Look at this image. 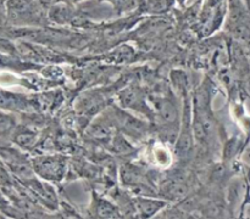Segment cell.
Segmentation results:
<instances>
[{"instance_id": "obj_4", "label": "cell", "mask_w": 250, "mask_h": 219, "mask_svg": "<svg viewBox=\"0 0 250 219\" xmlns=\"http://www.w3.org/2000/svg\"><path fill=\"white\" fill-rule=\"evenodd\" d=\"M188 184L181 177H173L166 180L161 187V194L168 200H181L187 195Z\"/></svg>"}, {"instance_id": "obj_6", "label": "cell", "mask_w": 250, "mask_h": 219, "mask_svg": "<svg viewBox=\"0 0 250 219\" xmlns=\"http://www.w3.org/2000/svg\"><path fill=\"white\" fill-rule=\"evenodd\" d=\"M28 107V101L23 96L0 90V109L11 110V111H27Z\"/></svg>"}, {"instance_id": "obj_9", "label": "cell", "mask_w": 250, "mask_h": 219, "mask_svg": "<svg viewBox=\"0 0 250 219\" xmlns=\"http://www.w3.org/2000/svg\"><path fill=\"white\" fill-rule=\"evenodd\" d=\"M151 219H199L193 212L183 208V207H167L166 206L163 211L159 212L154 218Z\"/></svg>"}, {"instance_id": "obj_2", "label": "cell", "mask_w": 250, "mask_h": 219, "mask_svg": "<svg viewBox=\"0 0 250 219\" xmlns=\"http://www.w3.org/2000/svg\"><path fill=\"white\" fill-rule=\"evenodd\" d=\"M0 156L4 160L7 168L20 179L31 180L36 175L33 172V168H32L31 161L27 160L26 156H23L19 151L5 148V150H0Z\"/></svg>"}, {"instance_id": "obj_14", "label": "cell", "mask_w": 250, "mask_h": 219, "mask_svg": "<svg viewBox=\"0 0 250 219\" xmlns=\"http://www.w3.org/2000/svg\"><path fill=\"white\" fill-rule=\"evenodd\" d=\"M0 219H2V218H0Z\"/></svg>"}, {"instance_id": "obj_11", "label": "cell", "mask_w": 250, "mask_h": 219, "mask_svg": "<svg viewBox=\"0 0 250 219\" xmlns=\"http://www.w3.org/2000/svg\"><path fill=\"white\" fill-rule=\"evenodd\" d=\"M15 122L14 118L7 114L0 112V134L1 135H6V134H10L12 130H14Z\"/></svg>"}, {"instance_id": "obj_5", "label": "cell", "mask_w": 250, "mask_h": 219, "mask_svg": "<svg viewBox=\"0 0 250 219\" xmlns=\"http://www.w3.org/2000/svg\"><path fill=\"white\" fill-rule=\"evenodd\" d=\"M156 118L165 127L172 126L177 121V107H176L173 100L164 97L159 101L158 106H156Z\"/></svg>"}, {"instance_id": "obj_1", "label": "cell", "mask_w": 250, "mask_h": 219, "mask_svg": "<svg viewBox=\"0 0 250 219\" xmlns=\"http://www.w3.org/2000/svg\"><path fill=\"white\" fill-rule=\"evenodd\" d=\"M32 168L34 174L43 179L60 182L66 173V161L65 158L56 156L37 157L32 161Z\"/></svg>"}, {"instance_id": "obj_7", "label": "cell", "mask_w": 250, "mask_h": 219, "mask_svg": "<svg viewBox=\"0 0 250 219\" xmlns=\"http://www.w3.org/2000/svg\"><path fill=\"white\" fill-rule=\"evenodd\" d=\"M92 217L94 219H119L117 209L103 199H95L92 206Z\"/></svg>"}, {"instance_id": "obj_8", "label": "cell", "mask_w": 250, "mask_h": 219, "mask_svg": "<svg viewBox=\"0 0 250 219\" xmlns=\"http://www.w3.org/2000/svg\"><path fill=\"white\" fill-rule=\"evenodd\" d=\"M115 121L119 123L120 128L122 130H126V133L131 134V135H139L143 131V127H142L141 122L121 111L116 113V119Z\"/></svg>"}, {"instance_id": "obj_3", "label": "cell", "mask_w": 250, "mask_h": 219, "mask_svg": "<svg viewBox=\"0 0 250 219\" xmlns=\"http://www.w3.org/2000/svg\"><path fill=\"white\" fill-rule=\"evenodd\" d=\"M133 206L141 219H151L167 206V202L165 200L149 196H137L133 201Z\"/></svg>"}, {"instance_id": "obj_12", "label": "cell", "mask_w": 250, "mask_h": 219, "mask_svg": "<svg viewBox=\"0 0 250 219\" xmlns=\"http://www.w3.org/2000/svg\"><path fill=\"white\" fill-rule=\"evenodd\" d=\"M11 182L12 180L9 170L0 162V186H7V185H11Z\"/></svg>"}, {"instance_id": "obj_13", "label": "cell", "mask_w": 250, "mask_h": 219, "mask_svg": "<svg viewBox=\"0 0 250 219\" xmlns=\"http://www.w3.org/2000/svg\"><path fill=\"white\" fill-rule=\"evenodd\" d=\"M0 204H6V200L4 199V196H2L1 192H0Z\"/></svg>"}, {"instance_id": "obj_10", "label": "cell", "mask_w": 250, "mask_h": 219, "mask_svg": "<svg viewBox=\"0 0 250 219\" xmlns=\"http://www.w3.org/2000/svg\"><path fill=\"white\" fill-rule=\"evenodd\" d=\"M14 140L20 147L23 148H29L36 141V135H34L32 131L24 130V131H19V133L15 134Z\"/></svg>"}]
</instances>
